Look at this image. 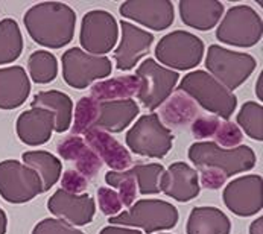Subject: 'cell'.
Segmentation results:
<instances>
[{
	"instance_id": "1",
	"label": "cell",
	"mask_w": 263,
	"mask_h": 234,
	"mask_svg": "<svg viewBox=\"0 0 263 234\" xmlns=\"http://www.w3.org/2000/svg\"><path fill=\"white\" fill-rule=\"evenodd\" d=\"M29 37L50 49L67 46L75 35V11L63 2H41L31 6L23 17Z\"/></svg>"
},
{
	"instance_id": "2",
	"label": "cell",
	"mask_w": 263,
	"mask_h": 234,
	"mask_svg": "<svg viewBox=\"0 0 263 234\" xmlns=\"http://www.w3.org/2000/svg\"><path fill=\"white\" fill-rule=\"evenodd\" d=\"M178 90L190 96L202 110L224 120H228L237 108L234 93L205 70L189 72L178 84Z\"/></svg>"
},
{
	"instance_id": "3",
	"label": "cell",
	"mask_w": 263,
	"mask_h": 234,
	"mask_svg": "<svg viewBox=\"0 0 263 234\" xmlns=\"http://www.w3.org/2000/svg\"><path fill=\"white\" fill-rule=\"evenodd\" d=\"M187 157L196 169H215L227 178L248 172L256 166V154L247 145L226 149L215 142H195L189 148Z\"/></svg>"
},
{
	"instance_id": "4",
	"label": "cell",
	"mask_w": 263,
	"mask_h": 234,
	"mask_svg": "<svg viewBox=\"0 0 263 234\" xmlns=\"http://www.w3.org/2000/svg\"><path fill=\"white\" fill-rule=\"evenodd\" d=\"M178 210L175 205L161 199H140L126 211L108 218L110 225L140 228L145 233L171 230L178 222Z\"/></svg>"
},
{
	"instance_id": "5",
	"label": "cell",
	"mask_w": 263,
	"mask_h": 234,
	"mask_svg": "<svg viewBox=\"0 0 263 234\" xmlns=\"http://www.w3.org/2000/svg\"><path fill=\"white\" fill-rule=\"evenodd\" d=\"M207 73L221 82L230 91L239 88L256 70V60L245 52H236L212 44L205 55Z\"/></svg>"
},
{
	"instance_id": "6",
	"label": "cell",
	"mask_w": 263,
	"mask_h": 234,
	"mask_svg": "<svg viewBox=\"0 0 263 234\" xmlns=\"http://www.w3.org/2000/svg\"><path fill=\"white\" fill-rule=\"evenodd\" d=\"M204 41L186 31L166 34L157 43V63L171 70L186 72L195 69L204 56Z\"/></svg>"
},
{
	"instance_id": "7",
	"label": "cell",
	"mask_w": 263,
	"mask_h": 234,
	"mask_svg": "<svg viewBox=\"0 0 263 234\" xmlns=\"http://www.w3.org/2000/svg\"><path fill=\"white\" fill-rule=\"evenodd\" d=\"M262 17L248 5L231 6L216 29V38L221 43L245 49L256 46L262 40Z\"/></svg>"
},
{
	"instance_id": "8",
	"label": "cell",
	"mask_w": 263,
	"mask_h": 234,
	"mask_svg": "<svg viewBox=\"0 0 263 234\" xmlns=\"http://www.w3.org/2000/svg\"><path fill=\"white\" fill-rule=\"evenodd\" d=\"M126 146L131 152L148 158H163L174 146V134L157 113L145 114L126 132Z\"/></svg>"
},
{
	"instance_id": "9",
	"label": "cell",
	"mask_w": 263,
	"mask_h": 234,
	"mask_svg": "<svg viewBox=\"0 0 263 234\" xmlns=\"http://www.w3.org/2000/svg\"><path fill=\"white\" fill-rule=\"evenodd\" d=\"M63 78L67 85L84 90L96 81L108 78L113 70L108 56H98L84 52L81 47H72L63 55Z\"/></svg>"
},
{
	"instance_id": "10",
	"label": "cell",
	"mask_w": 263,
	"mask_h": 234,
	"mask_svg": "<svg viewBox=\"0 0 263 234\" xmlns=\"http://www.w3.org/2000/svg\"><path fill=\"white\" fill-rule=\"evenodd\" d=\"M136 75L140 79L137 98L140 104L151 111L160 108L166 102L180 81L178 72L163 67L152 58L142 61L136 70Z\"/></svg>"
},
{
	"instance_id": "11",
	"label": "cell",
	"mask_w": 263,
	"mask_h": 234,
	"mask_svg": "<svg viewBox=\"0 0 263 234\" xmlns=\"http://www.w3.org/2000/svg\"><path fill=\"white\" fill-rule=\"evenodd\" d=\"M119 38V22L104 9L88 11L81 22L79 43L84 52L105 56L114 50Z\"/></svg>"
},
{
	"instance_id": "12",
	"label": "cell",
	"mask_w": 263,
	"mask_h": 234,
	"mask_svg": "<svg viewBox=\"0 0 263 234\" xmlns=\"http://www.w3.org/2000/svg\"><path fill=\"white\" fill-rule=\"evenodd\" d=\"M43 193L37 173L17 160L0 163V195L11 204H25Z\"/></svg>"
},
{
	"instance_id": "13",
	"label": "cell",
	"mask_w": 263,
	"mask_h": 234,
	"mask_svg": "<svg viewBox=\"0 0 263 234\" xmlns=\"http://www.w3.org/2000/svg\"><path fill=\"white\" fill-rule=\"evenodd\" d=\"M227 208L240 216L250 218L263 208V180L260 175H243L233 180L224 190Z\"/></svg>"
},
{
	"instance_id": "14",
	"label": "cell",
	"mask_w": 263,
	"mask_h": 234,
	"mask_svg": "<svg viewBox=\"0 0 263 234\" xmlns=\"http://www.w3.org/2000/svg\"><path fill=\"white\" fill-rule=\"evenodd\" d=\"M152 43L154 35L151 32L129 22H120V41L113 53L117 70H133L149 53Z\"/></svg>"
},
{
	"instance_id": "15",
	"label": "cell",
	"mask_w": 263,
	"mask_h": 234,
	"mask_svg": "<svg viewBox=\"0 0 263 234\" xmlns=\"http://www.w3.org/2000/svg\"><path fill=\"white\" fill-rule=\"evenodd\" d=\"M119 12L152 31H164L175 20L174 3L169 0H128L120 5Z\"/></svg>"
},
{
	"instance_id": "16",
	"label": "cell",
	"mask_w": 263,
	"mask_h": 234,
	"mask_svg": "<svg viewBox=\"0 0 263 234\" xmlns=\"http://www.w3.org/2000/svg\"><path fill=\"white\" fill-rule=\"evenodd\" d=\"M49 211L60 221L72 227H84L90 224L96 215V202L88 193L72 195L58 189L47 201Z\"/></svg>"
},
{
	"instance_id": "17",
	"label": "cell",
	"mask_w": 263,
	"mask_h": 234,
	"mask_svg": "<svg viewBox=\"0 0 263 234\" xmlns=\"http://www.w3.org/2000/svg\"><path fill=\"white\" fill-rule=\"evenodd\" d=\"M199 177L195 167L184 161H175L164 169L160 180V192L166 196L187 202L199 195Z\"/></svg>"
},
{
	"instance_id": "18",
	"label": "cell",
	"mask_w": 263,
	"mask_h": 234,
	"mask_svg": "<svg viewBox=\"0 0 263 234\" xmlns=\"http://www.w3.org/2000/svg\"><path fill=\"white\" fill-rule=\"evenodd\" d=\"M84 137L85 143L111 170H126L133 164V157L128 148L119 143L110 132L99 128H90L84 132Z\"/></svg>"
},
{
	"instance_id": "19",
	"label": "cell",
	"mask_w": 263,
	"mask_h": 234,
	"mask_svg": "<svg viewBox=\"0 0 263 234\" xmlns=\"http://www.w3.org/2000/svg\"><path fill=\"white\" fill-rule=\"evenodd\" d=\"M18 139L28 146H41L47 143L55 131V116L43 108L23 111L15 123Z\"/></svg>"
},
{
	"instance_id": "20",
	"label": "cell",
	"mask_w": 263,
	"mask_h": 234,
	"mask_svg": "<svg viewBox=\"0 0 263 234\" xmlns=\"http://www.w3.org/2000/svg\"><path fill=\"white\" fill-rule=\"evenodd\" d=\"M178 11L186 26L196 31H210L219 25L226 9L218 0H181Z\"/></svg>"
},
{
	"instance_id": "21",
	"label": "cell",
	"mask_w": 263,
	"mask_h": 234,
	"mask_svg": "<svg viewBox=\"0 0 263 234\" xmlns=\"http://www.w3.org/2000/svg\"><path fill=\"white\" fill-rule=\"evenodd\" d=\"M31 93V81L20 66L0 69V110H15L22 107Z\"/></svg>"
},
{
	"instance_id": "22",
	"label": "cell",
	"mask_w": 263,
	"mask_h": 234,
	"mask_svg": "<svg viewBox=\"0 0 263 234\" xmlns=\"http://www.w3.org/2000/svg\"><path fill=\"white\" fill-rule=\"evenodd\" d=\"M57 151L60 157L66 161L75 163V170L82 173L87 180L98 175V172L102 169L101 158L95 154V151L85 143V140L79 135H69L64 140L58 142Z\"/></svg>"
},
{
	"instance_id": "23",
	"label": "cell",
	"mask_w": 263,
	"mask_h": 234,
	"mask_svg": "<svg viewBox=\"0 0 263 234\" xmlns=\"http://www.w3.org/2000/svg\"><path fill=\"white\" fill-rule=\"evenodd\" d=\"M139 113L140 107L134 99L99 102V113L93 128H99L110 134L122 132L134 122Z\"/></svg>"
},
{
	"instance_id": "24",
	"label": "cell",
	"mask_w": 263,
	"mask_h": 234,
	"mask_svg": "<svg viewBox=\"0 0 263 234\" xmlns=\"http://www.w3.org/2000/svg\"><path fill=\"white\" fill-rule=\"evenodd\" d=\"M32 108H43L55 116V132H66L72 126L73 119V102L69 94L60 90L40 91L31 102Z\"/></svg>"
},
{
	"instance_id": "25",
	"label": "cell",
	"mask_w": 263,
	"mask_h": 234,
	"mask_svg": "<svg viewBox=\"0 0 263 234\" xmlns=\"http://www.w3.org/2000/svg\"><path fill=\"white\" fill-rule=\"evenodd\" d=\"M198 114L196 102L183 91L171 94L166 102L160 107V120L166 128H183L192 123Z\"/></svg>"
},
{
	"instance_id": "26",
	"label": "cell",
	"mask_w": 263,
	"mask_h": 234,
	"mask_svg": "<svg viewBox=\"0 0 263 234\" xmlns=\"http://www.w3.org/2000/svg\"><path fill=\"white\" fill-rule=\"evenodd\" d=\"M140 90V79L137 75H123L111 79H102L91 85L90 96L98 102L133 99Z\"/></svg>"
},
{
	"instance_id": "27",
	"label": "cell",
	"mask_w": 263,
	"mask_h": 234,
	"mask_svg": "<svg viewBox=\"0 0 263 234\" xmlns=\"http://www.w3.org/2000/svg\"><path fill=\"white\" fill-rule=\"evenodd\" d=\"M186 230L187 234H230L231 222L216 207H196L189 215Z\"/></svg>"
},
{
	"instance_id": "28",
	"label": "cell",
	"mask_w": 263,
	"mask_h": 234,
	"mask_svg": "<svg viewBox=\"0 0 263 234\" xmlns=\"http://www.w3.org/2000/svg\"><path fill=\"white\" fill-rule=\"evenodd\" d=\"M23 164L31 167L41 180L43 192L50 190L53 187L63 173V164L61 160L47 151H26L22 154Z\"/></svg>"
},
{
	"instance_id": "29",
	"label": "cell",
	"mask_w": 263,
	"mask_h": 234,
	"mask_svg": "<svg viewBox=\"0 0 263 234\" xmlns=\"http://www.w3.org/2000/svg\"><path fill=\"white\" fill-rule=\"evenodd\" d=\"M23 52V35L14 18L0 22V66L15 61Z\"/></svg>"
},
{
	"instance_id": "30",
	"label": "cell",
	"mask_w": 263,
	"mask_h": 234,
	"mask_svg": "<svg viewBox=\"0 0 263 234\" xmlns=\"http://www.w3.org/2000/svg\"><path fill=\"white\" fill-rule=\"evenodd\" d=\"M28 72L35 84H49L58 75V61L49 50H35L28 60Z\"/></svg>"
},
{
	"instance_id": "31",
	"label": "cell",
	"mask_w": 263,
	"mask_h": 234,
	"mask_svg": "<svg viewBox=\"0 0 263 234\" xmlns=\"http://www.w3.org/2000/svg\"><path fill=\"white\" fill-rule=\"evenodd\" d=\"M237 126L250 139L262 142L263 140V107L259 102H245L236 117Z\"/></svg>"
},
{
	"instance_id": "32",
	"label": "cell",
	"mask_w": 263,
	"mask_h": 234,
	"mask_svg": "<svg viewBox=\"0 0 263 234\" xmlns=\"http://www.w3.org/2000/svg\"><path fill=\"white\" fill-rule=\"evenodd\" d=\"M105 183L108 184V187H111L119 193L122 205L129 208L136 202L137 183H136V178H134V173L131 169L107 172L105 173Z\"/></svg>"
},
{
	"instance_id": "33",
	"label": "cell",
	"mask_w": 263,
	"mask_h": 234,
	"mask_svg": "<svg viewBox=\"0 0 263 234\" xmlns=\"http://www.w3.org/2000/svg\"><path fill=\"white\" fill-rule=\"evenodd\" d=\"M137 190L140 195H157L160 193V180L164 172V167L158 163H149V164H136L131 167Z\"/></svg>"
},
{
	"instance_id": "34",
	"label": "cell",
	"mask_w": 263,
	"mask_h": 234,
	"mask_svg": "<svg viewBox=\"0 0 263 234\" xmlns=\"http://www.w3.org/2000/svg\"><path fill=\"white\" fill-rule=\"evenodd\" d=\"M99 113V102L91 96H84L78 101L73 108V119H72V132L73 135H81L87 129L95 126V122Z\"/></svg>"
},
{
	"instance_id": "35",
	"label": "cell",
	"mask_w": 263,
	"mask_h": 234,
	"mask_svg": "<svg viewBox=\"0 0 263 234\" xmlns=\"http://www.w3.org/2000/svg\"><path fill=\"white\" fill-rule=\"evenodd\" d=\"M213 139L218 146L231 149V148H237L242 145L243 132L240 131V128L236 123H233L230 120H221Z\"/></svg>"
},
{
	"instance_id": "36",
	"label": "cell",
	"mask_w": 263,
	"mask_h": 234,
	"mask_svg": "<svg viewBox=\"0 0 263 234\" xmlns=\"http://www.w3.org/2000/svg\"><path fill=\"white\" fill-rule=\"evenodd\" d=\"M98 204H99L101 211L110 218L119 215L123 207L119 193L111 187H99L98 189Z\"/></svg>"
},
{
	"instance_id": "37",
	"label": "cell",
	"mask_w": 263,
	"mask_h": 234,
	"mask_svg": "<svg viewBox=\"0 0 263 234\" xmlns=\"http://www.w3.org/2000/svg\"><path fill=\"white\" fill-rule=\"evenodd\" d=\"M221 119L216 116H198L192 122V135L196 140L213 139Z\"/></svg>"
},
{
	"instance_id": "38",
	"label": "cell",
	"mask_w": 263,
	"mask_h": 234,
	"mask_svg": "<svg viewBox=\"0 0 263 234\" xmlns=\"http://www.w3.org/2000/svg\"><path fill=\"white\" fill-rule=\"evenodd\" d=\"M61 189L72 195H82L88 187V180L75 169H66L61 173Z\"/></svg>"
},
{
	"instance_id": "39",
	"label": "cell",
	"mask_w": 263,
	"mask_h": 234,
	"mask_svg": "<svg viewBox=\"0 0 263 234\" xmlns=\"http://www.w3.org/2000/svg\"><path fill=\"white\" fill-rule=\"evenodd\" d=\"M32 234H85L76 227L69 225L64 221H60L57 218H49L41 222H38L34 227Z\"/></svg>"
},
{
	"instance_id": "40",
	"label": "cell",
	"mask_w": 263,
	"mask_h": 234,
	"mask_svg": "<svg viewBox=\"0 0 263 234\" xmlns=\"http://www.w3.org/2000/svg\"><path fill=\"white\" fill-rule=\"evenodd\" d=\"M196 172H198V177H199V186H202L205 189L216 190V189H221L226 184L227 177L224 173H221L219 170L202 167V169H196Z\"/></svg>"
},
{
	"instance_id": "41",
	"label": "cell",
	"mask_w": 263,
	"mask_h": 234,
	"mask_svg": "<svg viewBox=\"0 0 263 234\" xmlns=\"http://www.w3.org/2000/svg\"><path fill=\"white\" fill-rule=\"evenodd\" d=\"M99 234H143L142 231L129 227H120V225H108L101 230Z\"/></svg>"
},
{
	"instance_id": "42",
	"label": "cell",
	"mask_w": 263,
	"mask_h": 234,
	"mask_svg": "<svg viewBox=\"0 0 263 234\" xmlns=\"http://www.w3.org/2000/svg\"><path fill=\"white\" fill-rule=\"evenodd\" d=\"M250 234H263V218H257L251 227H250Z\"/></svg>"
},
{
	"instance_id": "43",
	"label": "cell",
	"mask_w": 263,
	"mask_h": 234,
	"mask_svg": "<svg viewBox=\"0 0 263 234\" xmlns=\"http://www.w3.org/2000/svg\"><path fill=\"white\" fill-rule=\"evenodd\" d=\"M6 228H8V218L5 210L0 207V234L6 233Z\"/></svg>"
},
{
	"instance_id": "44",
	"label": "cell",
	"mask_w": 263,
	"mask_h": 234,
	"mask_svg": "<svg viewBox=\"0 0 263 234\" xmlns=\"http://www.w3.org/2000/svg\"><path fill=\"white\" fill-rule=\"evenodd\" d=\"M263 75L260 73L259 75V78H257V82H256V94H257V98H259V101L262 102L263 101Z\"/></svg>"
},
{
	"instance_id": "45",
	"label": "cell",
	"mask_w": 263,
	"mask_h": 234,
	"mask_svg": "<svg viewBox=\"0 0 263 234\" xmlns=\"http://www.w3.org/2000/svg\"><path fill=\"white\" fill-rule=\"evenodd\" d=\"M161 234H169V233H161Z\"/></svg>"
}]
</instances>
